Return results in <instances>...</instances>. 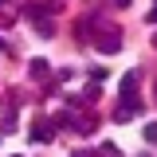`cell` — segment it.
Instances as JSON below:
<instances>
[{
	"mask_svg": "<svg viewBox=\"0 0 157 157\" xmlns=\"http://www.w3.org/2000/svg\"><path fill=\"white\" fill-rule=\"evenodd\" d=\"M94 47L102 51V55H114L118 47H122V39H118V32L110 28V24H102V20H94Z\"/></svg>",
	"mask_w": 157,
	"mask_h": 157,
	"instance_id": "6da1fadb",
	"label": "cell"
},
{
	"mask_svg": "<svg viewBox=\"0 0 157 157\" xmlns=\"http://www.w3.org/2000/svg\"><path fill=\"white\" fill-rule=\"evenodd\" d=\"M137 114H141V102H137V98H122L118 110H114V122H134Z\"/></svg>",
	"mask_w": 157,
	"mask_h": 157,
	"instance_id": "7a4b0ae2",
	"label": "cell"
},
{
	"mask_svg": "<svg viewBox=\"0 0 157 157\" xmlns=\"http://www.w3.org/2000/svg\"><path fill=\"white\" fill-rule=\"evenodd\" d=\"M28 16L36 20V32H39V36H55V24H51V20L43 16L39 8H28Z\"/></svg>",
	"mask_w": 157,
	"mask_h": 157,
	"instance_id": "3957f363",
	"label": "cell"
},
{
	"mask_svg": "<svg viewBox=\"0 0 157 157\" xmlns=\"http://www.w3.org/2000/svg\"><path fill=\"white\" fill-rule=\"evenodd\" d=\"M32 137H36V141H51V137H55V122H36V126H32Z\"/></svg>",
	"mask_w": 157,
	"mask_h": 157,
	"instance_id": "277c9868",
	"label": "cell"
},
{
	"mask_svg": "<svg viewBox=\"0 0 157 157\" xmlns=\"http://www.w3.org/2000/svg\"><path fill=\"white\" fill-rule=\"evenodd\" d=\"M137 71H130V75H122V98H137Z\"/></svg>",
	"mask_w": 157,
	"mask_h": 157,
	"instance_id": "5b68a950",
	"label": "cell"
},
{
	"mask_svg": "<svg viewBox=\"0 0 157 157\" xmlns=\"http://www.w3.org/2000/svg\"><path fill=\"white\" fill-rule=\"evenodd\" d=\"M28 75H36V78H47V75H51L47 59H32V63H28Z\"/></svg>",
	"mask_w": 157,
	"mask_h": 157,
	"instance_id": "8992f818",
	"label": "cell"
},
{
	"mask_svg": "<svg viewBox=\"0 0 157 157\" xmlns=\"http://www.w3.org/2000/svg\"><path fill=\"white\" fill-rule=\"evenodd\" d=\"M98 157H122V153H118L114 145H102V149H98Z\"/></svg>",
	"mask_w": 157,
	"mask_h": 157,
	"instance_id": "52a82bcc",
	"label": "cell"
},
{
	"mask_svg": "<svg viewBox=\"0 0 157 157\" xmlns=\"http://www.w3.org/2000/svg\"><path fill=\"white\" fill-rule=\"evenodd\" d=\"M145 141H157V122H149V126H145Z\"/></svg>",
	"mask_w": 157,
	"mask_h": 157,
	"instance_id": "ba28073f",
	"label": "cell"
},
{
	"mask_svg": "<svg viewBox=\"0 0 157 157\" xmlns=\"http://www.w3.org/2000/svg\"><path fill=\"white\" fill-rule=\"evenodd\" d=\"M145 20H149V24H157V4L149 8V16H145Z\"/></svg>",
	"mask_w": 157,
	"mask_h": 157,
	"instance_id": "9c48e42d",
	"label": "cell"
},
{
	"mask_svg": "<svg viewBox=\"0 0 157 157\" xmlns=\"http://www.w3.org/2000/svg\"><path fill=\"white\" fill-rule=\"evenodd\" d=\"M75 157H94V153H90V149H75Z\"/></svg>",
	"mask_w": 157,
	"mask_h": 157,
	"instance_id": "30bf717a",
	"label": "cell"
},
{
	"mask_svg": "<svg viewBox=\"0 0 157 157\" xmlns=\"http://www.w3.org/2000/svg\"><path fill=\"white\" fill-rule=\"evenodd\" d=\"M114 4H122V8H130V0H114Z\"/></svg>",
	"mask_w": 157,
	"mask_h": 157,
	"instance_id": "8fae6325",
	"label": "cell"
},
{
	"mask_svg": "<svg viewBox=\"0 0 157 157\" xmlns=\"http://www.w3.org/2000/svg\"><path fill=\"white\" fill-rule=\"evenodd\" d=\"M4 47H8V43H4V39H0V51H4Z\"/></svg>",
	"mask_w": 157,
	"mask_h": 157,
	"instance_id": "7c38bea8",
	"label": "cell"
}]
</instances>
